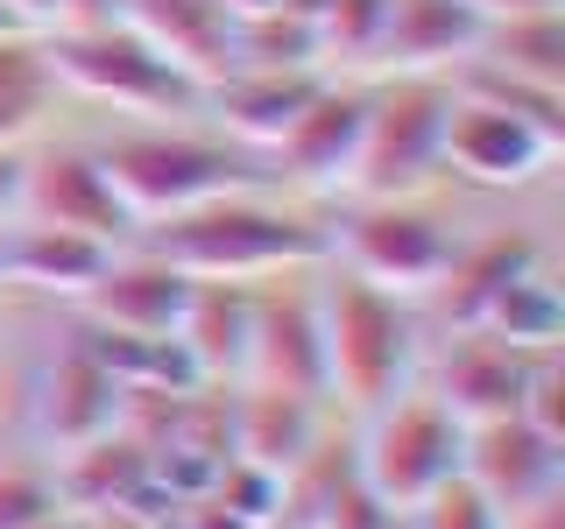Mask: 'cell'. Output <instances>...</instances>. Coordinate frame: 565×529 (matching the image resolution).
<instances>
[{
	"label": "cell",
	"instance_id": "obj_19",
	"mask_svg": "<svg viewBox=\"0 0 565 529\" xmlns=\"http://www.w3.org/2000/svg\"><path fill=\"white\" fill-rule=\"evenodd\" d=\"M114 255H120L114 240L71 234V226H43V219H8V234H0V269H8V282L64 296V304H78V296L106 276Z\"/></svg>",
	"mask_w": 565,
	"mask_h": 529
},
{
	"label": "cell",
	"instance_id": "obj_16",
	"mask_svg": "<svg viewBox=\"0 0 565 529\" xmlns=\"http://www.w3.org/2000/svg\"><path fill=\"white\" fill-rule=\"evenodd\" d=\"M318 85H326V71H318V64H290V71H220V78H205L199 114H212V120H220V134L241 141V149H276V134L305 114V99L318 93Z\"/></svg>",
	"mask_w": 565,
	"mask_h": 529
},
{
	"label": "cell",
	"instance_id": "obj_36",
	"mask_svg": "<svg viewBox=\"0 0 565 529\" xmlns=\"http://www.w3.org/2000/svg\"><path fill=\"white\" fill-rule=\"evenodd\" d=\"M0 296H8V269H0Z\"/></svg>",
	"mask_w": 565,
	"mask_h": 529
},
{
	"label": "cell",
	"instance_id": "obj_3",
	"mask_svg": "<svg viewBox=\"0 0 565 529\" xmlns=\"http://www.w3.org/2000/svg\"><path fill=\"white\" fill-rule=\"evenodd\" d=\"M446 120H452L446 71L367 78V120L340 198H424L446 176Z\"/></svg>",
	"mask_w": 565,
	"mask_h": 529
},
{
	"label": "cell",
	"instance_id": "obj_18",
	"mask_svg": "<svg viewBox=\"0 0 565 529\" xmlns=\"http://www.w3.org/2000/svg\"><path fill=\"white\" fill-rule=\"evenodd\" d=\"M226 423H234V458L247 466L290 473L332 423L326 396H290V388H262V381H234L226 396Z\"/></svg>",
	"mask_w": 565,
	"mask_h": 529
},
{
	"label": "cell",
	"instance_id": "obj_11",
	"mask_svg": "<svg viewBox=\"0 0 565 529\" xmlns=\"http://www.w3.org/2000/svg\"><path fill=\"white\" fill-rule=\"evenodd\" d=\"M459 481H473L502 516H516L530 501L565 494V445L544 438L530 417H488L467 423V452H459Z\"/></svg>",
	"mask_w": 565,
	"mask_h": 529
},
{
	"label": "cell",
	"instance_id": "obj_23",
	"mask_svg": "<svg viewBox=\"0 0 565 529\" xmlns=\"http://www.w3.org/2000/svg\"><path fill=\"white\" fill-rule=\"evenodd\" d=\"M473 57L494 71H516V78H537V85H565V0L481 22Z\"/></svg>",
	"mask_w": 565,
	"mask_h": 529
},
{
	"label": "cell",
	"instance_id": "obj_20",
	"mask_svg": "<svg viewBox=\"0 0 565 529\" xmlns=\"http://www.w3.org/2000/svg\"><path fill=\"white\" fill-rule=\"evenodd\" d=\"M191 375L199 381H247V346H255V282H191L184 325H177Z\"/></svg>",
	"mask_w": 565,
	"mask_h": 529
},
{
	"label": "cell",
	"instance_id": "obj_15",
	"mask_svg": "<svg viewBox=\"0 0 565 529\" xmlns=\"http://www.w3.org/2000/svg\"><path fill=\"white\" fill-rule=\"evenodd\" d=\"M530 360H537V353H516L509 339L467 325V332H452V339H446V353L431 360V381H424V388H431V396L446 402L459 423L516 417L523 381H530Z\"/></svg>",
	"mask_w": 565,
	"mask_h": 529
},
{
	"label": "cell",
	"instance_id": "obj_31",
	"mask_svg": "<svg viewBox=\"0 0 565 529\" xmlns=\"http://www.w3.org/2000/svg\"><path fill=\"white\" fill-rule=\"evenodd\" d=\"M22 205V149H0V219H14Z\"/></svg>",
	"mask_w": 565,
	"mask_h": 529
},
{
	"label": "cell",
	"instance_id": "obj_13",
	"mask_svg": "<svg viewBox=\"0 0 565 529\" xmlns=\"http://www.w3.org/2000/svg\"><path fill=\"white\" fill-rule=\"evenodd\" d=\"M184 304H191V276L177 269V261H163L156 247H141V240L120 247V255L106 261V276L78 296V311L93 317V325L149 332V339H177Z\"/></svg>",
	"mask_w": 565,
	"mask_h": 529
},
{
	"label": "cell",
	"instance_id": "obj_10",
	"mask_svg": "<svg viewBox=\"0 0 565 529\" xmlns=\"http://www.w3.org/2000/svg\"><path fill=\"white\" fill-rule=\"evenodd\" d=\"M361 120H367V78H332L305 99V114L276 134V176L297 191H347L353 149H361Z\"/></svg>",
	"mask_w": 565,
	"mask_h": 529
},
{
	"label": "cell",
	"instance_id": "obj_4",
	"mask_svg": "<svg viewBox=\"0 0 565 529\" xmlns=\"http://www.w3.org/2000/svg\"><path fill=\"white\" fill-rule=\"evenodd\" d=\"M50 71L64 93L120 106V114H199L205 78L191 64H177L156 35H141L135 22L106 14V22H71L50 29Z\"/></svg>",
	"mask_w": 565,
	"mask_h": 529
},
{
	"label": "cell",
	"instance_id": "obj_30",
	"mask_svg": "<svg viewBox=\"0 0 565 529\" xmlns=\"http://www.w3.org/2000/svg\"><path fill=\"white\" fill-rule=\"evenodd\" d=\"M502 529H565V494H552V501H530V508H516V516H502Z\"/></svg>",
	"mask_w": 565,
	"mask_h": 529
},
{
	"label": "cell",
	"instance_id": "obj_27",
	"mask_svg": "<svg viewBox=\"0 0 565 529\" xmlns=\"http://www.w3.org/2000/svg\"><path fill=\"white\" fill-rule=\"evenodd\" d=\"M64 516L57 473L35 458H0V529H43Z\"/></svg>",
	"mask_w": 565,
	"mask_h": 529
},
{
	"label": "cell",
	"instance_id": "obj_17",
	"mask_svg": "<svg viewBox=\"0 0 565 529\" xmlns=\"http://www.w3.org/2000/svg\"><path fill=\"white\" fill-rule=\"evenodd\" d=\"M120 417H128V388L71 339L57 360H50L43 396H35V431H43V445L50 452H78V445H93V438L120 431Z\"/></svg>",
	"mask_w": 565,
	"mask_h": 529
},
{
	"label": "cell",
	"instance_id": "obj_14",
	"mask_svg": "<svg viewBox=\"0 0 565 529\" xmlns=\"http://www.w3.org/2000/svg\"><path fill=\"white\" fill-rule=\"evenodd\" d=\"M530 269H544V240L523 234V226H494V234H473L452 247L446 276H438V290L424 296V311L438 317L446 332H467L481 325L488 304L509 290V282H523Z\"/></svg>",
	"mask_w": 565,
	"mask_h": 529
},
{
	"label": "cell",
	"instance_id": "obj_5",
	"mask_svg": "<svg viewBox=\"0 0 565 529\" xmlns=\"http://www.w3.org/2000/svg\"><path fill=\"white\" fill-rule=\"evenodd\" d=\"M99 170L114 176V191L128 198V212L141 226L170 219L184 205H205L220 191H247L262 184V170L247 163L255 149L226 134H191V128H120L99 141Z\"/></svg>",
	"mask_w": 565,
	"mask_h": 529
},
{
	"label": "cell",
	"instance_id": "obj_12",
	"mask_svg": "<svg viewBox=\"0 0 565 529\" xmlns=\"http://www.w3.org/2000/svg\"><path fill=\"white\" fill-rule=\"evenodd\" d=\"M552 163H558L552 134H537L530 120L502 114V106H481V99L452 93V120H446V170L452 176L488 184V191H523Z\"/></svg>",
	"mask_w": 565,
	"mask_h": 529
},
{
	"label": "cell",
	"instance_id": "obj_32",
	"mask_svg": "<svg viewBox=\"0 0 565 529\" xmlns=\"http://www.w3.org/2000/svg\"><path fill=\"white\" fill-rule=\"evenodd\" d=\"M114 14V0H64V22L57 29H71V22H106Z\"/></svg>",
	"mask_w": 565,
	"mask_h": 529
},
{
	"label": "cell",
	"instance_id": "obj_26",
	"mask_svg": "<svg viewBox=\"0 0 565 529\" xmlns=\"http://www.w3.org/2000/svg\"><path fill=\"white\" fill-rule=\"evenodd\" d=\"M452 93H467V99H481V106H502V114L530 120L537 134H552L558 149H565V85H537V78H516V71H494L481 57H467V64L452 71Z\"/></svg>",
	"mask_w": 565,
	"mask_h": 529
},
{
	"label": "cell",
	"instance_id": "obj_35",
	"mask_svg": "<svg viewBox=\"0 0 565 529\" xmlns=\"http://www.w3.org/2000/svg\"><path fill=\"white\" fill-rule=\"evenodd\" d=\"M388 529H411V516H396V522H388Z\"/></svg>",
	"mask_w": 565,
	"mask_h": 529
},
{
	"label": "cell",
	"instance_id": "obj_34",
	"mask_svg": "<svg viewBox=\"0 0 565 529\" xmlns=\"http://www.w3.org/2000/svg\"><path fill=\"white\" fill-rule=\"evenodd\" d=\"M220 8H226V14H234V22H241V14H262V8H282V0H220Z\"/></svg>",
	"mask_w": 565,
	"mask_h": 529
},
{
	"label": "cell",
	"instance_id": "obj_6",
	"mask_svg": "<svg viewBox=\"0 0 565 529\" xmlns=\"http://www.w3.org/2000/svg\"><path fill=\"white\" fill-rule=\"evenodd\" d=\"M459 452H467V423L424 381H411L403 396H388L382 410L353 417V466L361 481L382 494L396 516H411L417 501H431L446 481H459Z\"/></svg>",
	"mask_w": 565,
	"mask_h": 529
},
{
	"label": "cell",
	"instance_id": "obj_28",
	"mask_svg": "<svg viewBox=\"0 0 565 529\" xmlns=\"http://www.w3.org/2000/svg\"><path fill=\"white\" fill-rule=\"evenodd\" d=\"M411 529H502V508H494L473 481H446L431 501L411 508Z\"/></svg>",
	"mask_w": 565,
	"mask_h": 529
},
{
	"label": "cell",
	"instance_id": "obj_21",
	"mask_svg": "<svg viewBox=\"0 0 565 529\" xmlns=\"http://www.w3.org/2000/svg\"><path fill=\"white\" fill-rule=\"evenodd\" d=\"M473 43H481V14L467 0H388L375 78H388V71H446L452 78L473 57Z\"/></svg>",
	"mask_w": 565,
	"mask_h": 529
},
{
	"label": "cell",
	"instance_id": "obj_7",
	"mask_svg": "<svg viewBox=\"0 0 565 529\" xmlns=\"http://www.w3.org/2000/svg\"><path fill=\"white\" fill-rule=\"evenodd\" d=\"M326 240H332L326 261L411 296V304H424L438 290V276H446V261L459 247L452 219L424 198H347V219L326 226Z\"/></svg>",
	"mask_w": 565,
	"mask_h": 529
},
{
	"label": "cell",
	"instance_id": "obj_2",
	"mask_svg": "<svg viewBox=\"0 0 565 529\" xmlns=\"http://www.w3.org/2000/svg\"><path fill=\"white\" fill-rule=\"evenodd\" d=\"M318 325H326V402L367 417L388 396L417 381L424 367V317L411 296L382 290V282L318 261Z\"/></svg>",
	"mask_w": 565,
	"mask_h": 529
},
{
	"label": "cell",
	"instance_id": "obj_8",
	"mask_svg": "<svg viewBox=\"0 0 565 529\" xmlns=\"http://www.w3.org/2000/svg\"><path fill=\"white\" fill-rule=\"evenodd\" d=\"M14 219L71 226V234H93V240H114V247H128L141 234L128 198L114 191V176H106L99 155L78 149V141L22 155V205H14Z\"/></svg>",
	"mask_w": 565,
	"mask_h": 529
},
{
	"label": "cell",
	"instance_id": "obj_33",
	"mask_svg": "<svg viewBox=\"0 0 565 529\" xmlns=\"http://www.w3.org/2000/svg\"><path fill=\"white\" fill-rule=\"evenodd\" d=\"M481 22H494V14H523V8H552V0H467Z\"/></svg>",
	"mask_w": 565,
	"mask_h": 529
},
{
	"label": "cell",
	"instance_id": "obj_22",
	"mask_svg": "<svg viewBox=\"0 0 565 529\" xmlns=\"http://www.w3.org/2000/svg\"><path fill=\"white\" fill-rule=\"evenodd\" d=\"M120 22H135L141 35L170 50L177 64H191L199 78H220L226 71V35H234V14L220 0H114Z\"/></svg>",
	"mask_w": 565,
	"mask_h": 529
},
{
	"label": "cell",
	"instance_id": "obj_25",
	"mask_svg": "<svg viewBox=\"0 0 565 529\" xmlns=\"http://www.w3.org/2000/svg\"><path fill=\"white\" fill-rule=\"evenodd\" d=\"M481 332L509 339L516 353H558V339H565V296H558L552 269H530L523 282H509V290L488 304Z\"/></svg>",
	"mask_w": 565,
	"mask_h": 529
},
{
	"label": "cell",
	"instance_id": "obj_24",
	"mask_svg": "<svg viewBox=\"0 0 565 529\" xmlns=\"http://www.w3.org/2000/svg\"><path fill=\"white\" fill-rule=\"evenodd\" d=\"M57 71H50V43L29 29L0 35V149H22L43 128V114L57 106Z\"/></svg>",
	"mask_w": 565,
	"mask_h": 529
},
{
	"label": "cell",
	"instance_id": "obj_1",
	"mask_svg": "<svg viewBox=\"0 0 565 529\" xmlns=\"http://www.w3.org/2000/svg\"><path fill=\"white\" fill-rule=\"evenodd\" d=\"M135 240L156 247L163 261H177L191 282H262L282 269H318L332 255L326 219L269 198L262 184L220 191V198L184 205L170 219H149Z\"/></svg>",
	"mask_w": 565,
	"mask_h": 529
},
{
	"label": "cell",
	"instance_id": "obj_9",
	"mask_svg": "<svg viewBox=\"0 0 565 529\" xmlns=\"http://www.w3.org/2000/svg\"><path fill=\"white\" fill-rule=\"evenodd\" d=\"M247 381L290 388V396H326V325H318V282H311V269H282V276L255 282Z\"/></svg>",
	"mask_w": 565,
	"mask_h": 529
},
{
	"label": "cell",
	"instance_id": "obj_29",
	"mask_svg": "<svg viewBox=\"0 0 565 529\" xmlns=\"http://www.w3.org/2000/svg\"><path fill=\"white\" fill-rule=\"evenodd\" d=\"M0 8H8L14 29H29V35H50L64 22V0H0Z\"/></svg>",
	"mask_w": 565,
	"mask_h": 529
}]
</instances>
